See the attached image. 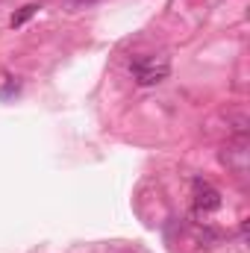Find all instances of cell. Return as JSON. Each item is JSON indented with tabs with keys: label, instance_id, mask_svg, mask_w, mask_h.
I'll list each match as a JSON object with an SVG mask.
<instances>
[{
	"label": "cell",
	"instance_id": "6da1fadb",
	"mask_svg": "<svg viewBox=\"0 0 250 253\" xmlns=\"http://www.w3.org/2000/svg\"><path fill=\"white\" fill-rule=\"evenodd\" d=\"M129 74H132V80H135L138 85H144V88L159 85V83H165L168 74H171V59H168L165 53H141V56H135V59L129 62Z\"/></svg>",
	"mask_w": 250,
	"mask_h": 253
},
{
	"label": "cell",
	"instance_id": "3957f363",
	"mask_svg": "<svg viewBox=\"0 0 250 253\" xmlns=\"http://www.w3.org/2000/svg\"><path fill=\"white\" fill-rule=\"evenodd\" d=\"M191 189H194V209L197 212H215L221 206V191L215 189L212 183H206V180L197 177L191 183Z\"/></svg>",
	"mask_w": 250,
	"mask_h": 253
},
{
	"label": "cell",
	"instance_id": "5b68a950",
	"mask_svg": "<svg viewBox=\"0 0 250 253\" xmlns=\"http://www.w3.org/2000/svg\"><path fill=\"white\" fill-rule=\"evenodd\" d=\"M18 88H21V83H15V80H9V83H6V88H0V100H6L9 94H18Z\"/></svg>",
	"mask_w": 250,
	"mask_h": 253
},
{
	"label": "cell",
	"instance_id": "7a4b0ae2",
	"mask_svg": "<svg viewBox=\"0 0 250 253\" xmlns=\"http://www.w3.org/2000/svg\"><path fill=\"white\" fill-rule=\"evenodd\" d=\"M221 162L227 168H233L236 174L248 171V135H236L224 150H221Z\"/></svg>",
	"mask_w": 250,
	"mask_h": 253
},
{
	"label": "cell",
	"instance_id": "277c9868",
	"mask_svg": "<svg viewBox=\"0 0 250 253\" xmlns=\"http://www.w3.org/2000/svg\"><path fill=\"white\" fill-rule=\"evenodd\" d=\"M36 9H39L36 3H27V6H24V9H21L18 15H12V21H9V24H12V27H21L24 21H30V18L36 15Z\"/></svg>",
	"mask_w": 250,
	"mask_h": 253
}]
</instances>
